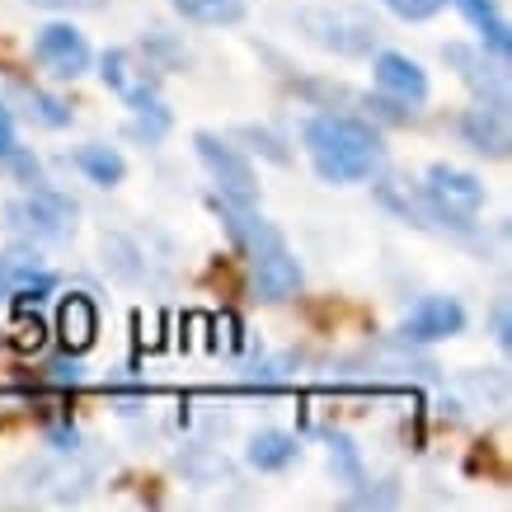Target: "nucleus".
Instances as JSON below:
<instances>
[{
  "label": "nucleus",
  "instance_id": "1",
  "mask_svg": "<svg viewBox=\"0 0 512 512\" xmlns=\"http://www.w3.org/2000/svg\"><path fill=\"white\" fill-rule=\"evenodd\" d=\"M306 151L329 184H362L381 165V137L343 113H315L306 123Z\"/></svg>",
  "mask_w": 512,
  "mask_h": 512
},
{
  "label": "nucleus",
  "instance_id": "2",
  "mask_svg": "<svg viewBox=\"0 0 512 512\" xmlns=\"http://www.w3.org/2000/svg\"><path fill=\"white\" fill-rule=\"evenodd\" d=\"M423 198L433 202L437 221L470 226V217L484 207V184L470 170H456V165H433V170L423 174Z\"/></svg>",
  "mask_w": 512,
  "mask_h": 512
},
{
  "label": "nucleus",
  "instance_id": "3",
  "mask_svg": "<svg viewBox=\"0 0 512 512\" xmlns=\"http://www.w3.org/2000/svg\"><path fill=\"white\" fill-rule=\"evenodd\" d=\"M193 146H198V160L207 165V174L217 179L221 198H226V202H240V207H254V198H259V184H254L249 160L235 151L231 141L212 137V132H198V137H193Z\"/></svg>",
  "mask_w": 512,
  "mask_h": 512
},
{
  "label": "nucleus",
  "instance_id": "4",
  "mask_svg": "<svg viewBox=\"0 0 512 512\" xmlns=\"http://www.w3.org/2000/svg\"><path fill=\"white\" fill-rule=\"evenodd\" d=\"M33 57H38L52 76L76 80L80 71L90 66V43H85V33L71 29V24H47V29H38Z\"/></svg>",
  "mask_w": 512,
  "mask_h": 512
},
{
  "label": "nucleus",
  "instance_id": "5",
  "mask_svg": "<svg viewBox=\"0 0 512 512\" xmlns=\"http://www.w3.org/2000/svg\"><path fill=\"white\" fill-rule=\"evenodd\" d=\"M466 329V311H461V301H451V296H423L419 306L409 311L404 320V339L409 343H437V339H451V334H461Z\"/></svg>",
  "mask_w": 512,
  "mask_h": 512
},
{
  "label": "nucleus",
  "instance_id": "6",
  "mask_svg": "<svg viewBox=\"0 0 512 512\" xmlns=\"http://www.w3.org/2000/svg\"><path fill=\"white\" fill-rule=\"evenodd\" d=\"M10 221H15V231H29V235H66L71 231V221H76V207L57 193H29V198L10 202Z\"/></svg>",
  "mask_w": 512,
  "mask_h": 512
},
{
  "label": "nucleus",
  "instance_id": "7",
  "mask_svg": "<svg viewBox=\"0 0 512 512\" xmlns=\"http://www.w3.org/2000/svg\"><path fill=\"white\" fill-rule=\"evenodd\" d=\"M301 287V264H296L287 245H268L254 254V292L259 301H287Z\"/></svg>",
  "mask_w": 512,
  "mask_h": 512
},
{
  "label": "nucleus",
  "instance_id": "8",
  "mask_svg": "<svg viewBox=\"0 0 512 512\" xmlns=\"http://www.w3.org/2000/svg\"><path fill=\"white\" fill-rule=\"evenodd\" d=\"M461 137L475 146V151H484V156H508L512 146V132H508V104H475V109L461 118Z\"/></svg>",
  "mask_w": 512,
  "mask_h": 512
},
{
  "label": "nucleus",
  "instance_id": "9",
  "mask_svg": "<svg viewBox=\"0 0 512 512\" xmlns=\"http://www.w3.org/2000/svg\"><path fill=\"white\" fill-rule=\"evenodd\" d=\"M376 85H381L390 99H400V104H423V99H428L423 66L414 62V57H404V52H381V57H376Z\"/></svg>",
  "mask_w": 512,
  "mask_h": 512
},
{
  "label": "nucleus",
  "instance_id": "10",
  "mask_svg": "<svg viewBox=\"0 0 512 512\" xmlns=\"http://www.w3.org/2000/svg\"><path fill=\"white\" fill-rule=\"evenodd\" d=\"M57 334H62V348L66 353H85L99 334V315H94V301L85 292H71L62 296L57 306Z\"/></svg>",
  "mask_w": 512,
  "mask_h": 512
},
{
  "label": "nucleus",
  "instance_id": "11",
  "mask_svg": "<svg viewBox=\"0 0 512 512\" xmlns=\"http://www.w3.org/2000/svg\"><path fill=\"white\" fill-rule=\"evenodd\" d=\"M456 10L480 29V38H484V47L494 52L498 62H508V47H512V38H508V24H503V15H498V5L494 0H456Z\"/></svg>",
  "mask_w": 512,
  "mask_h": 512
},
{
  "label": "nucleus",
  "instance_id": "12",
  "mask_svg": "<svg viewBox=\"0 0 512 512\" xmlns=\"http://www.w3.org/2000/svg\"><path fill=\"white\" fill-rule=\"evenodd\" d=\"M76 170L90 174L94 184L113 188V184H123L127 165H123V156H118V151H109V146H80V151H76Z\"/></svg>",
  "mask_w": 512,
  "mask_h": 512
},
{
  "label": "nucleus",
  "instance_id": "13",
  "mask_svg": "<svg viewBox=\"0 0 512 512\" xmlns=\"http://www.w3.org/2000/svg\"><path fill=\"white\" fill-rule=\"evenodd\" d=\"M296 437L287 433H259L254 442H249V466H259V470H282V466H292L296 461Z\"/></svg>",
  "mask_w": 512,
  "mask_h": 512
},
{
  "label": "nucleus",
  "instance_id": "14",
  "mask_svg": "<svg viewBox=\"0 0 512 512\" xmlns=\"http://www.w3.org/2000/svg\"><path fill=\"white\" fill-rule=\"evenodd\" d=\"M174 10L193 24H235L245 15V0H174Z\"/></svg>",
  "mask_w": 512,
  "mask_h": 512
},
{
  "label": "nucleus",
  "instance_id": "15",
  "mask_svg": "<svg viewBox=\"0 0 512 512\" xmlns=\"http://www.w3.org/2000/svg\"><path fill=\"white\" fill-rule=\"evenodd\" d=\"M19 94H24V104H29V118H43L47 127H66V123H71L66 104H57V99H47V94H38V90H19Z\"/></svg>",
  "mask_w": 512,
  "mask_h": 512
},
{
  "label": "nucleus",
  "instance_id": "16",
  "mask_svg": "<svg viewBox=\"0 0 512 512\" xmlns=\"http://www.w3.org/2000/svg\"><path fill=\"white\" fill-rule=\"evenodd\" d=\"M390 15L409 19V24H423V19H433L437 10H447V0H381Z\"/></svg>",
  "mask_w": 512,
  "mask_h": 512
},
{
  "label": "nucleus",
  "instance_id": "17",
  "mask_svg": "<svg viewBox=\"0 0 512 512\" xmlns=\"http://www.w3.org/2000/svg\"><path fill=\"white\" fill-rule=\"evenodd\" d=\"M494 339H498V348H508V343H512V325H508V301H498V311H494Z\"/></svg>",
  "mask_w": 512,
  "mask_h": 512
},
{
  "label": "nucleus",
  "instance_id": "18",
  "mask_svg": "<svg viewBox=\"0 0 512 512\" xmlns=\"http://www.w3.org/2000/svg\"><path fill=\"white\" fill-rule=\"evenodd\" d=\"M15 151V123H10V113H5V104H0V160Z\"/></svg>",
  "mask_w": 512,
  "mask_h": 512
},
{
  "label": "nucleus",
  "instance_id": "19",
  "mask_svg": "<svg viewBox=\"0 0 512 512\" xmlns=\"http://www.w3.org/2000/svg\"><path fill=\"white\" fill-rule=\"evenodd\" d=\"M33 5H47V10H99L104 0H33Z\"/></svg>",
  "mask_w": 512,
  "mask_h": 512
},
{
  "label": "nucleus",
  "instance_id": "20",
  "mask_svg": "<svg viewBox=\"0 0 512 512\" xmlns=\"http://www.w3.org/2000/svg\"><path fill=\"white\" fill-rule=\"evenodd\" d=\"M0 296H5V268H0Z\"/></svg>",
  "mask_w": 512,
  "mask_h": 512
}]
</instances>
